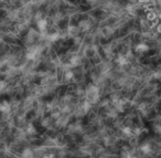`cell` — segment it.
<instances>
[{
    "label": "cell",
    "instance_id": "obj_1",
    "mask_svg": "<svg viewBox=\"0 0 161 158\" xmlns=\"http://www.w3.org/2000/svg\"><path fill=\"white\" fill-rule=\"evenodd\" d=\"M148 50H149V47H148L147 44H143V43L138 44L137 48H136V51L139 52V53H145V52H147Z\"/></svg>",
    "mask_w": 161,
    "mask_h": 158
},
{
    "label": "cell",
    "instance_id": "obj_2",
    "mask_svg": "<svg viewBox=\"0 0 161 158\" xmlns=\"http://www.w3.org/2000/svg\"><path fill=\"white\" fill-rule=\"evenodd\" d=\"M47 26H48V22L45 19H41V20L38 22V28L41 31H44L45 29H47Z\"/></svg>",
    "mask_w": 161,
    "mask_h": 158
},
{
    "label": "cell",
    "instance_id": "obj_3",
    "mask_svg": "<svg viewBox=\"0 0 161 158\" xmlns=\"http://www.w3.org/2000/svg\"><path fill=\"white\" fill-rule=\"evenodd\" d=\"M160 1H161V0H160Z\"/></svg>",
    "mask_w": 161,
    "mask_h": 158
}]
</instances>
